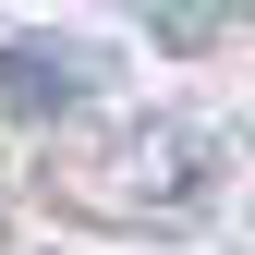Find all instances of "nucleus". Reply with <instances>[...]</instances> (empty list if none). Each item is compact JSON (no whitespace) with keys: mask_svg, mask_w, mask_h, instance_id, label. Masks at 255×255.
Returning <instances> with one entry per match:
<instances>
[{"mask_svg":"<svg viewBox=\"0 0 255 255\" xmlns=\"http://www.w3.org/2000/svg\"><path fill=\"white\" fill-rule=\"evenodd\" d=\"M73 182H85V207H170L182 182H195V146L158 122V134H122V146H98Z\"/></svg>","mask_w":255,"mask_h":255,"instance_id":"f257e3e1","label":"nucleus"},{"mask_svg":"<svg viewBox=\"0 0 255 255\" xmlns=\"http://www.w3.org/2000/svg\"><path fill=\"white\" fill-rule=\"evenodd\" d=\"M0 98H12L24 122H49V110L85 98V61H61V49H0Z\"/></svg>","mask_w":255,"mask_h":255,"instance_id":"f03ea898","label":"nucleus"}]
</instances>
